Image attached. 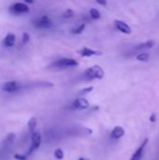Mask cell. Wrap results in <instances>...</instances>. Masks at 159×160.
<instances>
[{
	"mask_svg": "<svg viewBox=\"0 0 159 160\" xmlns=\"http://www.w3.org/2000/svg\"><path fill=\"white\" fill-rule=\"evenodd\" d=\"M29 40H30V36H29V34L26 33V32H24V33L22 34V43H23V44H26Z\"/></svg>",
	"mask_w": 159,
	"mask_h": 160,
	"instance_id": "ffe728a7",
	"label": "cell"
},
{
	"mask_svg": "<svg viewBox=\"0 0 159 160\" xmlns=\"http://www.w3.org/2000/svg\"><path fill=\"white\" fill-rule=\"evenodd\" d=\"M155 43H156V42H155L154 40H149V41H146V42H144V43L140 44V45L137 46L135 49H136V50H147V49H151V48L154 47Z\"/></svg>",
	"mask_w": 159,
	"mask_h": 160,
	"instance_id": "4fadbf2b",
	"label": "cell"
},
{
	"mask_svg": "<svg viewBox=\"0 0 159 160\" xmlns=\"http://www.w3.org/2000/svg\"><path fill=\"white\" fill-rule=\"evenodd\" d=\"M30 11L28 6L24 3L17 2L14 3L13 5L10 6L9 8V12L13 15H21V14H25Z\"/></svg>",
	"mask_w": 159,
	"mask_h": 160,
	"instance_id": "5b68a950",
	"label": "cell"
},
{
	"mask_svg": "<svg viewBox=\"0 0 159 160\" xmlns=\"http://www.w3.org/2000/svg\"><path fill=\"white\" fill-rule=\"evenodd\" d=\"M79 65L78 61L73 59V58H67V57H63L55 60L52 64V67L53 68H73L77 67Z\"/></svg>",
	"mask_w": 159,
	"mask_h": 160,
	"instance_id": "7a4b0ae2",
	"label": "cell"
},
{
	"mask_svg": "<svg viewBox=\"0 0 159 160\" xmlns=\"http://www.w3.org/2000/svg\"><path fill=\"white\" fill-rule=\"evenodd\" d=\"M147 142H148V141L147 140H145L144 142H143V143L135 151V153L132 155V157H131V158L130 160H142V155H143V150H144V148H145V146H146V144H147Z\"/></svg>",
	"mask_w": 159,
	"mask_h": 160,
	"instance_id": "30bf717a",
	"label": "cell"
},
{
	"mask_svg": "<svg viewBox=\"0 0 159 160\" xmlns=\"http://www.w3.org/2000/svg\"><path fill=\"white\" fill-rule=\"evenodd\" d=\"M25 3H28V4H33L34 3V0H24Z\"/></svg>",
	"mask_w": 159,
	"mask_h": 160,
	"instance_id": "cb8c5ba5",
	"label": "cell"
},
{
	"mask_svg": "<svg viewBox=\"0 0 159 160\" xmlns=\"http://www.w3.org/2000/svg\"><path fill=\"white\" fill-rule=\"evenodd\" d=\"M90 106L89 102L87 101V99L83 98H76L72 104H71V107L72 109L74 110H77V111H82V110H86L88 109Z\"/></svg>",
	"mask_w": 159,
	"mask_h": 160,
	"instance_id": "52a82bcc",
	"label": "cell"
},
{
	"mask_svg": "<svg viewBox=\"0 0 159 160\" xmlns=\"http://www.w3.org/2000/svg\"><path fill=\"white\" fill-rule=\"evenodd\" d=\"M37 121L36 117H32L31 119H29V121L27 123V127H28V130L31 132V134L33 132H35L36 128H37Z\"/></svg>",
	"mask_w": 159,
	"mask_h": 160,
	"instance_id": "5bb4252c",
	"label": "cell"
},
{
	"mask_svg": "<svg viewBox=\"0 0 159 160\" xmlns=\"http://www.w3.org/2000/svg\"><path fill=\"white\" fill-rule=\"evenodd\" d=\"M114 25H115V27H116L120 32H122V33H124V34H130V33H131V28H130V26H129L127 22H125L124 21L116 20V21L114 22Z\"/></svg>",
	"mask_w": 159,
	"mask_h": 160,
	"instance_id": "9c48e42d",
	"label": "cell"
},
{
	"mask_svg": "<svg viewBox=\"0 0 159 160\" xmlns=\"http://www.w3.org/2000/svg\"><path fill=\"white\" fill-rule=\"evenodd\" d=\"M124 135H125V130H124V128H121V127H115V128L112 129V133H111V137H112V139H113V140L121 139Z\"/></svg>",
	"mask_w": 159,
	"mask_h": 160,
	"instance_id": "7c38bea8",
	"label": "cell"
},
{
	"mask_svg": "<svg viewBox=\"0 0 159 160\" xmlns=\"http://www.w3.org/2000/svg\"><path fill=\"white\" fill-rule=\"evenodd\" d=\"M104 75H105V72H104L103 68L97 65L88 68L83 73V77L87 81L101 80V79H103Z\"/></svg>",
	"mask_w": 159,
	"mask_h": 160,
	"instance_id": "6da1fadb",
	"label": "cell"
},
{
	"mask_svg": "<svg viewBox=\"0 0 159 160\" xmlns=\"http://www.w3.org/2000/svg\"><path fill=\"white\" fill-rule=\"evenodd\" d=\"M33 25L37 29H48L52 27V22L47 15H42L33 20Z\"/></svg>",
	"mask_w": 159,
	"mask_h": 160,
	"instance_id": "3957f363",
	"label": "cell"
},
{
	"mask_svg": "<svg viewBox=\"0 0 159 160\" xmlns=\"http://www.w3.org/2000/svg\"><path fill=\"white\" fill-rule=\"evenodd\" d=\"M26 158H27L26 155H20V154L14 155V158L17 160H26Z\"/></svg>",
	"mask_w": 159,
	"mask_h": 160,
	"instance_id": "44dd1931",
	"label": "cell"
},
{
	"mask_svg": "<svg viewBox=\"0 0 159 160\" xmlns=\"http://www.w3.org/2000/svg\"><path fill=\"white\" fill-rule=\"evenodd\" d=\"M149 58H150V54L148 52H142L137 55V60L141 62H148Z\"/></svg>",
	"mask_w": 159,
	"mask_h": 160,
	"instance_id": "2e32d148",
	"label": "cell"
},
{
	"mask_svg": "<svg viewBox=\"0 0 159 160\" xmlns=\"http://www.w3.org/2000/svg\"><path fill=\"white\" fill-rule=\"evenodd\" d=\"M79 53L82 57H90V56H94V55H96V56L102 55L103 52L100 51H96V50H93V49H90L87 47H83L82 50H80Z\"/></svg>",
	"mask_w": 159,
	"mask_h": 160,
	"instance_id": "ba28073f",
	"label": "cell"
},
{
	"mask_svg": "<svg viewBox=\"0 0 159 160\" xmlns=\"http://www.w3.org/2000/svg\"><path fill=\"white\" fill-rule=\"evenodd\" d=\"M15 40H16L15 35L12 34V33H8V34L6 35L5 38L3 39V45L5 47H7V48L13 47L14 44H15Z\"/></svg>",
	"mask_w": 159,
	"mask_h": 160,
	"instance_id": "8fae6325",
	"label": "cell"
},
{
	"mask_svg": "<svg viewBox=\"0 0 159 160\" xmlns=\"http://www.w3.org/2000/svg\"><path fill=\"white\" fill-rule=\"evenodd\" d=\"M92 91H93V87H92V86H90V87H87V88L82 89L80 93H81V94L85 95V94H88V93H90V92H92Z\"/></svg>",
	"mask_w": 159,
	"mask_h": 160,
	"instance_id": "7402d4cb",
	"label": "cell"
},
{
	"mask_svg": "<svg viewBox=\"0 0 159 160\" xmlns=\"http://www.w3.org/2000/svg\"><path fill=\"white\" fill-rule=\"evenodd\" d=\"M78 160H90V159H88V158H79Z\"/></svg>",
	"mask_w": 159,
	"mask_h": 160,
	"instance_id": "d4e9b609",
	"label": "cell"
},
{
	"mask_svg": "<svg viewBox=\"0 0 159 160\" xmlns=\"http://www.w3.org/2000/svg\"><path fill=\"white\" fill-rule=\"evenodd\" d=\"M41 141H42V139H41L40 133L37 131L33 132L31 135V145H30V148H29L26 156H30L33 152H35L37 149H38L41 144Z\"/></svg>",
	"mask_w": 159,
	"mask_h": 160,
	"instance_id": "277c9868",
	"label": "cell"
},
{
	"mask_svg": "<svg viewBox=\"0 0 159 160\" xmlns=\"http://www.w3.org/2000/svg\"><path fill=\"white\" fill-rule=\"evenodd\" d=\"M97 4L101 5V6H106L107 5V1L106 0H96Z\"/></svg>",
	"mask_w": 159,
	"mask_h": 160,
	"instance_id": "603a6c76",
	"label": "cell"
},
{
	"mask_svg": "<svg viewBox=\"0 0 159 160\" xmlns=\"http://www.w3.org/2000/svg\"><path fill=\"white\" fill-rule=\"evenodd\" d=\"M63 18H65V19H69V18H72L73 16H74V11L72 10V9H70V8H67V9H66V11L63 13Z\"/></svg>",
	"mask_w": 159,
	"mask_h": 160,
	"instance_id": "d6986e66",
	"label": "cell"
},
{
	"mask_svg": "<svg viewBox=\"0 0 159 160\" xmlns=\"http://www.w3.org/2000/svg\"><path fill=\"white\" fill-rule=\"evenodd\" d=\"M54 158H56V159L58 160H62L64 158V152H63V150L61 149V148H57L55 151H54Z\"/></svg>",
	"mask_w": 159,
	"mask_h": 160,
	"instance_id": "ac0fdd59",
	"label": "cell"
},
{
	"mask_svg": "<svg viewBox=\"0 0 159 160\" xmlns=\"http://www.w3.org/2000/svg\"><path fill=\"white\" fill-rule=\"evenodd\" d=\"M21 88H22V84L19 82H16V81L6 82L1 86L2 91L6 92V93H14V92L19 91Z\"/></svg>",
	"mask_w": 159,
	"mask_h": 160,
	"instance_id": "8992f818",
	"label": "cell"
},
{
	"mask_svg": "<svg viewBox=\"0 0 159 160\" xmlns=\"http://www.w3.org/2000/svg\"><path fill=\"white\" fill-rule=\"evenodd\" d=\"M84 29H85V23L82 22V23H81L77 28H73V29L71 30V33H72V34H75V35H79V34H82V33L84 31Z\"/></svg>",
	"mask_w": 159,
	"mask_h": 160,
	"instance_id": "9a60e30c",
	"label": "cell"
},
{
	"mask_svg": "<svg viewBox=\"0 0 159 160\" xmlns=\"http://www.w3.org/2000/svg\"><path fill=\"white\" fill-rule=\"evenodd\" d=\"M89 13H90L91 18L94 19V20H97V19L100 18V12L97 8H91Z\"/></svg>",
	"mask_w": 159,
	"mask_h": 160,
	"instance_id": "e0dca14e",
	"label": "cell"
}]
</instances>
